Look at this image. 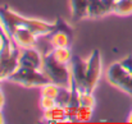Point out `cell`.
Masks as SVG:
<instances>
[{
  "instance_id": "1",
  "label": "cell",
  "mask_w": 132,
  "mask_h": 124,
  "mask_svg": "<svg viewBox=\"0 0 132 124\" xmlns=\"http://www.w3.org/2000/svg\"><path fill=\"white\" fill-rule=\"evenodd\" d=\"M0 22H1V26H3L5 33L10 39L18 28H27L37 36L50 35L51 32L55 31V23H49V22L41 21V19L22 17L17 12L12 10L9 6L0 8Z\"/></svg>"
},
{
  "instance_id": "2",
  "label": "cell",
  "mask_w": 132,
  "mask_h": 124,
  "mask_svg": "<svg viewBox=\"0 0 132 124\" xmlns=\"http://www.w3.org/2000/svg\"><path fill=\"white\" fill-rule=\"evenodd\" d=\"M19 47L8 36H3L0 46V81L9 79L19 67Z\"/></svg>"
},
{
  "instance_id": "3",
  "label": "cell",
  "mask_w": 132,
  "mask_h": 124,
  "mask_svg": "<svg viewBox=\"0 0 132 124\" xmlns=\"http://www.w3.org/2000/svg\"><path fill=\"white\" fill-rule=\"evenodd\" d=\"M41 70L45 73V76L49 78L50 82L56 83L60 87L72 86V76H71L69 65L59 63L51 56L50 52L44 55V63H43Z\"/></svg>"
},
{
  "instance_id": "4",
  "label": "cell",
  "mask_w": 132,
  "mask_h": 124,
  "mask_svg": "<svg viewBox=\"0 0 132 124\" xmlns=\"http://www.w3.org/2000/svg\"><path fill=\"white\" fill-rule=\"evenodd\" d=\"M8 81L23 87H41L45 83L50 82L43 70L28 69L23 67H18Z\"/></svg>"
},
{
  "instance_id": "5",
  "label": "cell",
  "mask_w": 132,
  "mask_h": 124,
  "mask_svg": "<svg viewBox=\"0 0 132 124\" xmlns=\"http://www.w3.org/2000/svg\"><path fill=\"white\" fill-rule=\"evenodd\" d=\"M106 79L114 87H118L123 92L132 96V74L128 73L125 67L118 63H113L106 70Z\"/></svg>"
},
{
  "instance_id": "6",
  "label": "cell",
  "mask_w": 132,
  "mask_h": 124,
  "mask_svg": "<svg viewBox=\"0 0 132 124\" xmlns=\"http://www.w3.org/2000/svg\"><path fill=\"white\" fill-rule=\"evenodd\" d=\"M86 70V91L92 92L101 77V55L99 50H94L88 56Z\"/></svg>"
},
{
  "instance_id": "7",
  "label": "cell",
  "mask_w": 132,
  "mask_h": 124,
  "mask_svg": "<svg viewBox=\"0 0 132 124\" xmlns=\"http://www.w3.org/2000/svg\"><path fill=\"white\" fill-rule=\"evenodd\" d=\"M69 68H71V76H72V84H75L78 91H86L87 61L77 55H73Z\"/></svg>"
},
{
  "instance_id": "8",
  "label": "cell",
  "mask_w": 132,
  "mask_h": 124,
  "mask_svg": "<svg viewBox=\"0 0 132 124\" xmlns=\"http://www.w3.org/2000/svg\"><path fill=\"white\" fill-rule=\"evenodd\" d=\"M44 55L35 47H24L19 50V67L41 70Z\"/></svg>"
},
{
  "instance_id": "9",
  "label": "cell",
  "mask_w": 132,
  "mask_h": 124,
  "mask_svg": "<svg viewBox=\"0 0 132 124\" xmlns=\"http://www.w3.org/2000/svg\"><path fill=\"white\" fill-rule=\"evenodd\" d=\"M37 37H39L37 35H35L32 31L27 28H18L12 36V40L19 49H24V47H34L37 41Z\"/></svg>"
},
{
  "instance_id": "10",
  "label": "cell",
  "mask_w": 132,
  "mask_h": 124,
  "mask_svg": "<svg viewBox=\"0 0 132 124\" xmlns=\"http://www.w3.org/2000/svg\"><path fill=\"white\" fill-rule=\"evenodd\" d=\"M45 120L47 123H65L67 122V117H65V111L64 108L55 105L54 108L49 109V110H44V115H43Z\"/></svg>"
},
{
  "instance_id": "11",
  "label": "cell",
  "mask_w": 132,
  "mask_h": 124,
  "mask_svg": "<svg viewBox=\"0 0 132 124\" xmlns=\"http://www.w3.org/2000/svg\"><path fill=\"white\" fill-rule=\"evenodd\" d=\"M69 6L72 18L75 21H80L87 17L88 0H69Z\"/></svg>"
},
{
  "instance_id": "12",
  "label": "cell",
  "mask_w": 132,
  "mask_h": 124,
  "mask_svg": "<svg viewBox=\"0 0 132 124\" xmlns=\"http://www.w3.org/2000/svg\"><path fill=\"white\" fill-rule=\"evenodd\" d=\"M50 43L53 47H69L71 33L60 30H55L50 33Z\"/></svg>"
},
{
  "instance_id": "13",
  "label": "cell",
  "mask_w": 132,
  "mask_h": 124,
  "mask_svg": "<svg viewBox=\"0 0 132 124\" xmlns=\"http://www.w3.org/2000/svg\"><path fill=\"white\" fill-rule=\"evenodd\" d=\"M50 54H51V56L55 60H58L59 63L67 64V65L71 64V60L73 58L69 47H53V50L50 51Z\"/></svg>"
},
{
  "instance_id": "14",
  "label": "cell",
  "mask_w": 132,
  "mask_h": 124,
  "mask_svg": "<svg viewBox=\"0 0 132 124\" xmlns=\"http://www.w3.org/2000/svg\"><path fill=\"white\" fill-rule=\"evenodd\" d=\"M113 13L121 17L132 14V0H117L114 4Z\"/></svg>"
},
{
  "instance_id": "15",
  "label": "cell",
  "mask_w": 132,
  "mask_h": 124,
  "mask_svg": "<svg viewBox=\"0 0 132 124\" xmlns=\"http://www.w3.org/2000/svg\"><path fill=\"white\" fill-rule=\"evenodd\" d=\"M71 97H72V86L71 87H60V91H59L58 96L55 97V102H56V105L65 108L69 104Z\"/></svg>"
},
{
  "instance_id": "16",
  "label": "cell",
  "mask_w": 132,
  "mask_h": 124,
  "mask_svg": "<svg viewBox=\"0 0 132 124\" xmlns=\"http://www.w3.org/2000/svg\"><path fill=\"white\" fill-rule=\"evenodd\" d=\"M101 15H104L101 1L100 0H88V10H87L88 18H99Z\"/></svg>"
},
{
  "instance_id": "17",
  "label": "cell",
  "mask_w": 132,
  "mask_h": 124,
  "mask_svg": "<svg viewBox=\"0 0 132 124\" xmlns=\"http://www.w3.org/2000/svg\"><path fill=\"white\" fill-rule=\"evenodd\" d=\"M59 91H60V86L56 83L47 82L44 86H41V96H47V97L55 99L58 96Z\"/></svg>"
},
{
  "instance_id": "18",
  "label": "cell",
  "mask_w": 132,
  "mask_h": 124,
  "mask_svg": "<svg viewBox=\"0 0 132 124\" xmlns=\"http://www.w3.org/2000/svg\"><path fill=\"white\" fill-rule=\"evenodd\" d=\"M91 118H92V108L80 105V108L77 110V115H76V122L85 123V122L91 120Z\"/></svg>"
},
{
  "instance_id": "19",
  "label": "cell",
  "mask_w": 132,
  "mask_h": 124,
  "mask_svg": "<svg viewBox=\"0 0 132 124\" xmlns=\"http://www.w3.org/2000/svg\"><path fill=\"white\" fill-rule=\"evenodd\" d=\"M78 100H80V105L82 106H88V108L95 106V97L90 91H78Z\"/></svg>"
},
{
  "instance_id": "20",
  "label": "cell",
  "mask_w": 132,
  "mask_h": 124,
  "mask_svg": "<svg viewBox=\"0 0 132 124\" xmlns=\"http://www.w3.org/2000/svg\"><path fill=\"white\" fill-rule=\"evenodd\" d=\"M56 105L55 102V99L53 97H47V96H41V100H40V106L43 110H49L51 108H54Z\"/></svg>"
},
{
  "instance_id": "21",
  "label": "cell",
  "mask_w": 132,
  "mask_h": 124,
  "mask_svg": "<svg viewBox=\"0 0 132 124\" xmlns=\"http://www.w3.org/2000/svg\"><path fill=\"white\" fill-rule=\"evenodd\" d=\"M100 1H101V6H103V12H104V14L113 13L114 4H116L117 0H100Z\"/></svg>"
},
{
  "instance_id": "22",
  "label": "cell",
  "mask_w": 132,
  "mask_h": 124,
  "mask_svg": "<svg viewBox=\"0 0 132 124\" xmlns=\"http://www.w3.org/2000/svg\"><path fill=\"white\" fill-rule=\"evenodd\" d=\"M121 64L125 67V69H126L128 73L132 74V55H128V56H126L125 59H122V60H121Z\"/></svg>"
},
{
  "instance_id": "23",
  "label": "cell",
  "mask_w": 132,
  "mask_h": 124,
  "mask_svg": "<svg viewBox=\"0 0 132 124\" xmlns=\"http://www.w3.org/2000/svg\"><path fill=\"white\" fill-rule=\"evenodd\" d=\"M4 102H5V97H4V93H3V91L0 90V109H3V106H4Z\"/></svg>"
},
{
  "instance_id": "24",
  "label": "cell",
  "mask_w": 132,
  "mask_h": 124,
  "mask_svg": "<svg viewBox=\"0 0 132 124\" xmlns=\"http://www.w3.org/2000/svg\"><path fill=\"white\" fill-rule=\"evenodd\" d=\"M5 122V119H4V114H3V110L0 109V124H3Z\"/></svg>"
},
{
  "instance_id": "25",
  "label": "cell",
  "mask_w": 132,
  "mask_h": 124,
  "mask_svg": "<svg viewBox=\"0 0 132 124\" xmlns=\"http://www.w3.org/2000/svg\"><path fill=\"white\" fill-rule=\"evenodd\" d=\"M4 35H6V33H5V31H4V28L1 26V22H0V37H3Z\"/></svg>"
},
{
  "instance_id": "26",
  "label": "cell",
  "mask_w": 132,
  "mask_h": 124,
  "mask_svg": "<svg viewBox=\"0 0 132 124\" xmlns=\"http://www.w3.org/2000/svg\"><path fill=\"white\" fill-rule=\"evenodd\" d=\"M127 122H128V123H132V111L130 113V115H128V119H127Z\"/></svg>"
},
{
  "instance_id": "27",
  "label": "cell",
  "mask_w": 132,
  "mask_h": 124,
  "mask_svg": "<svg viewBox=\"0 0 132 124\" xmlns=\"http://www.w3.org/2000/svg\"><path fill=\"white\" fill-rule=\"evenodd\" d=\"M1 42H3V37H0V46H1Z\"/></svg>"
},
{
  "instance_id": "28",
  "label": "cell",
  "mask_w": 132,
  "mask_h": 124,
  "mask_svg": "<svg viewBox=\"0 0 132 124\" xmlns=\"http://www.w3.org/2000/svg\"><path fill=\"white\" fill-rule=\"evenodd\" d=\"M0 82H1V81H0Z\"/></svg>"
}]
</instances>
